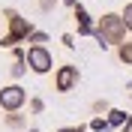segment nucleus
I'll return each mask as SVG.
<instances>
[{
	"mask_svg": "<svg viewBox=\"0 0 132 132\" xmlns=\"http://www.w3.org/2000/svg\"><path fill=\"white\" fill-rule=\"evenodd\" d=\"M126 24L123 18H120V12H102V15L96 18V33H93V39L105 48V45H123L126 42Z\"/></svg>",
	"mask_w": 132,
	"mask_h": 132,
	"instance_id": "obj_1",
	"label": "nucleus"
},
{
	"mask_svg": "<svg viewBox=\"0 0 132 132\" xmlns=\"http://www.w3.org/2000/svg\"><path fill=\"white\" fill-rule=\"evenodd\" d=\"M3 18H6V36H0V48H18V42H27L36 30L18 9H3Z\"/></svg>",
	"mask_w": 132,
	"mask_h": 132,
	"instance_id": "obj_2",
	"label": "nucleus"
},
{
	"mask_svg": "<svg viewBox=\"0 0 132 132\" xmlns=\"http://www.w3.org/2000/svg\"><path fill=\"white\" fill-rule=\"evenodd\" d=\"M27 69L36 75H48L54 69V54L48 51V45H27V57H24Z\"/></svg>",
	"mask_w": 132,
	"mask_h": 132,
	"instance_id": "obj_3",
	"label": "nucleus"
},
{
	"mask_svg": "<svg viewBox=\"0 0 132 132\" xmlns=\"http://www.w3.org/2000/svg\"><path fill=\"white\" fill-rule=\"evenodd\" d=\"M27 105V90L21 87V84H6V87H0V108L6 111V114H12V111H21V108Z\"/></svg>",
	"mask_w": 132,
	"mask_h": 132,
	"instance_id": "obj_4",
	"label": "nucleus"
},
{
	"mask_svg": "<svg viewBox=\"0 0 132 132\" xmlns=\"http://www.w3.org/2000/svg\"><path fill=\"white\" fill-rule=\"evenodd\" d=\"M81 81V72H78V66L75 63H63L54 69V90L57 93H72Z\"/></svg>",
	"mask_w": 132,
	"mask_h": 132,
	"instance_id": "obj_5",
	"label": "nucleus"
},
{
	"mask_svg": "<svg viewBox=\"0 0 132 132\" xmlns=\"http://www.w3.org/2000/svg\"><path fill=\"white\" fill-rule=\"evenodd\" d=\"M72 18H75V24H78V36H93V33H96V21H93V15L81 6V3L72 9Z\"/></svg>",
	"mask_w": 132,
	"mask_h": 132,
	"instance_id": "obj_6",
	"label": "nucleus"
},
{
	"mask_svg": "<svg viewBox=\"0 0 132 132\" xmlns=\"http://www.w3.org/2000/svg\"><path fill=\"white\" fill-rule=\"evenodd\" d=\"M105 120H108V126H111V129H117V132H120V129L126 126V120H129V114H126L123 108H111V111L105 114Z\"/></svg>",
	"mask_w": 132,
	"mask_h": 132,
	"instance_id": "obj_7",
	"label": "nucleus"
},
{
	"mask_svg": "<svg viewBox=\"0 0 132 132\" xmlns=\"http://www.w3.org/2000/svg\"><path fill=\"white\" fill-rule=\"evenodd\" d=\"M117 60L123 66H132V39H126L123 45H117Z\"/></svg>",
	"mask_w": 132,
	"mask_h": 132,
	"instance_id": "obj_8",
	"label": "nucleus"
},
{
	"mask_svg": "<svg viewBox=\"0 0 132 132\" xmlns=\"http://www.w3.org/2000/svg\"><path fill=\"white\" fill-rule=\"evenodd\" d=\"M6 126H9V129H24L27 120H24L21 111H12V114H6Z\"/></svg>",
	"mask_w": 132,
	"mask_h": 132,
	"instance_id": "obj_9",
	"label": "nucleus"
},
{
	"mask_svg": "<svg viewBox=\"0 0 132 132\" xmlns=\"http://www.w3.org/2000/svg\"><path fill=\"white\" fill-rule=\"evenodd\" d=\"M24 72H27V63L24 60H12V66H9V75H12V78H24Z\"/></svg>",
	"mask_w": 132,
	"mask_h": 132,
	"instance_id": "obj_10",
	"label": "nucleus"
},
{
	"mask_svg": "<svg viewBox=\"0 0 132 132\" xmlns=\"http://www.w3.org/2000/svg\"><path fill=\"white\" fill-rule=\"evenodd\" d=\"M87 129H90V132H108L111 126H108V120H105V117H93L90 123H87Z\"/></svg>",
	"mask_w": 132,
	"mask_h": 132,
	"instance_id": "obj_11",
	"label": "nucleus"
},
{
	"mask_svg": "<svg viewBox=\"0 0 132 132\" xmlns=\"http://www.w3.org/2000/svg\"><path fill=\"white\" fill-rule=\"evenodd\" d=\"M36 6H39V12H42V15H51V12L60 6V0H36Z\"/></svg>",
	"mask_w": 132,
	"mask_h": 132,
	"instance_id": "obj_12",
	"label": "nucleus"
},
{
	"mask_svg": "<svg viewBox=\"0 0 132 132\" xmlns=\"http://www.w3.org/2000/svg\"><path fill=\"white\" fill-rule=\"evenodd\" d=\"M90 108H93V114H96V117H102V114H108V111H111V102H108V99H96Z\"/></svg>",
	"mask_w": 132,
	"mask_h": 132,
	"instance_id": "obj_13",
	"label": "nucleus"
},
{
	"mask_svg": "<svg viewBox=\"0 0 132 132\" xmlns=\"http://www.w3.org/2000/svg\"><path fill=\"white\" fill-rule=\"evenodd\" d=\"M27 42H30V45H45V42H51V36H48L45 30H33Z\"/></svg>",
	"mask_w": 132,
	"mask_h": 132,
	"instance_id": "obj_14",
	"label": "nucleus"
},
{
	"mask_svg": "<svg viewBox=\"0 0 132 132\" xmlns=\"http://www.w3.org/2000/svg\"><path fill=\"white\" fill-rule=\"evenodd\" d=\"M120 18H123V24H126V30L132 33V3H126V6L120 9Z\"/></svg>",
	"mask_w": 132,
	"mask_h": 132,
	"instance_id": "obj_15",
	"label": "nucleus"
},
{
	"mask_svg": "<svg viewBox=\"0 0 132 132\" xmlns=\"http://www.w3.org/2000/svg\"><path fill=\"white\" fill-rule=\"evenodd\" d=\"M30 111L33 114H42V111H45V102H42L39 96H30Z\"/></svg>",
	"mask_w": 132,
	"mask_h": 132,
	"instance_id": "obj_16",
	"label": "nucleus"
},
{
	"mask_svg": "<svg viewBox=\"0 0 132 132\" xmlns=\"http://www.w3.org/2000/svg\"><path fill=\"white\" fill-rule=\"evenodd\" d=\"M57 132H90V129H87V126H81V123H78V126H60Z\"/></svg>",
	"mask_w": 132,
	"mask_h": 132,
	"instance_id": "obj_17",
	"label": "nucleus"
},
{
	"mask_svg": "<svg viewBox=\"0 0 132 132\" xmlns=\"http://www.w3.org/2000/svg\"><path fill=\"white\" fill-rule=\"evenodd\" d=\"M60 42H63V48H75V36H72V33H63Z\"/></svg>",
	"mask_w": 132,
	"mask_h": 132,
	"instance_id": "obj_18",
	"label": "nucleus"
},
{
	"mask_svg": "<svg viewBox=\"0 0 132 132\" xmlns=\"http://www.w3.org/2000/svg\"><path fill=\"white\" fill-rule=\"evenodd\" d=\"M60 3H63V6H69V9H75V6H78V0H60Z\"/></svg>",
	"mask_w": 132,
	"mask_h": 132,
	"instance_id": "obj_19",
	"label": "nucleus"
},
{
	"mask_svg": "<svg viewBox=\"0 0 132 132\" xmlns=\"http://www.w3.org/2000/svg\"><path fill=\"white\" fill-rule=\"evenodd\" d=\"M126 93H129V96H132V81H129V84H126Z\"/></svg>",
	"mask_w": 132,
	"mask_h": 132,
	"instance_id": "obj_20",
	"label": "nucleus"
},
{
	"mask_svg": "<svg viewBox=\"0 0 132 132\" xmlns=\"http://www.w3.org/2000/svg\"><path fill=\"white\" fill-rule=\"evenodd\" d=\"M0 30H3V24H0ZM0 36H3V33H0Z\"/></svg>",
	"mask_w": 132,
	"mask_h": 132,
	"instance_id": "obj_21",
	"label": "nucleus"
}]
</instances>
